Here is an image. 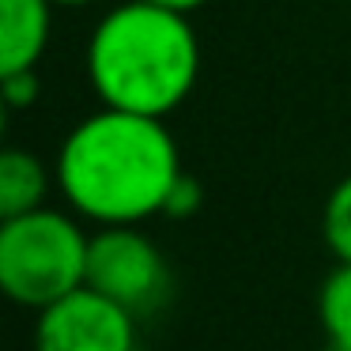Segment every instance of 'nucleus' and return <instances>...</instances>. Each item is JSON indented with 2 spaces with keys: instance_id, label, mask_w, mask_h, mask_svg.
Returning <instances> with one entry per match:
<instances>
[{
  "instance_id": "obj_1",
  "label": "nucleus",
  "mask_w": 351,
  "mask_h": 351,
  "mask_svg": "<svg viewBox=\"0 0 351 351\" xmlns=\"http://www.w3.org/2000/svg\"><path fill=\"white\" fill-rule=\"evenodd\" d=\"M182 155L159 117L106 110L84 117L57 152V185L84 219L136 227L162 215Z\"/></svg>"
},
{
  "instance_id": "obj_2",
  "label": "nucleus",
  "mask_w": 351,
  "mask_h": 351,
  "mask_svg": "<svg viewBox=\"0 0 351 351\" xmlns=\"http://www.w3.org/2000/svg\"><path fill=\"white\" fill-rule=\"evenodd\" d=\"M200 42L189 16L125 0L87 38V80L106 110L167 117L193 95Z\"/></svg>"
},
{
  "instance_id": "obj_3",
  "label": "nucleus",
  "mask_w": 351,
  "mask_h": 351,
  "mask_svg": "<svg viewBox=\"0 0 351 351\" xmlns=\"http://www.w3.org/2000/svg\"><path fill=\"white\" fill-rule=\"evenodd\" d=\"M87 250L91 234H84L72 215L38 208L0 223V287L12 302L27 310L69 298L87 287Z\"/></svg>"
},
{
  "instance_id": "obj_4",
  "label": "nucleus",
  "mask_w": 351,
  "mask_h": 351,
  "mask_svg": "<svg viewBox=\"0 0 351 351\" xmlns=\"http://www.w3.org/2000/svg\"><path fill=\"white\" fill-rule=\"evenodd\" d=\"M87 287L129 313H152L170 291L162 250L140 227H99L87 250Z\"/></svg>"
},
{
  "instance_id": "obj_5",
  "label": "nucleus",
  "mask_w": 351,
  "mask_h": 351,
  "mask_svg": "<svg viewBox=\"0 0 351 351\" xmlns=\"http://www.w3.org/2000/svg\"><path fill=\"white\" fill-rule=\"evenodd\" d=\"M34 351H136V313L80 287L38 313Z\"/></svg>"
},
{
  "instance_id": "obj_6",
  "label": "nucleus",
  "mask_w": 351,
  "mask_h": 351,
  "mask_svg": "<svg viewBox=\"0 0 351 351\" xmlns=\"http://www.w3.org/2000/svg\"><path fill=\"white\" fill-rule=\"evenodd\" d=\"M53 4L49 0H0V76L38 69L49 46Z\"/></svg>"
},
{
  "instance_id": "obj_7",
  "label": "nucleus",
  "mask_w": 351,
  "mask_h": 351,
  "mask_svg": "<svg viewBox=\"0 0 351 351\" xmlns=\"http://www.w3.org/2000/svg\"><path fill=\"white\" fill-rule=\"evenodd\" d=\"M49 193V170L42 167L38 155L23 147H4L0 152V219L38 212L46 208Z\"/></svg>"
},
{
  "instance_id": "obj_8",
  "label": "nucleus",
  "mask_w": 351,
  "mask_h": 351,
  "mask_svg": "<svg viewBox=\"0 0 351 351\" xmlns=\"http://www.w3.org/2000/svg\"><path fill=\"white\" fill-rule=\"evenodd\" d=\"M317 317L325 340L340 351H351V265H336L325 276L317 295Z\"/></svg>"
},
{
  "instance_id": "obj_9",
  "label": "nucleus",
  "mask_w": 351,
  "mask_h": 351,
  "mask_svg": "<svg viewBox=\"0 0 351 351\" xmlns=\"http://www.w3.org/2000/svg\"><path fill=\"white\" fill-rule=\"evenodd\" d=\"M321 234H325V245L332 250L336 265H351V174L328 193Z\"/></svg>"
},
{
  "instance_id": "obj_10",
  "label": "nucleus",
  "mask_w": 351,
  "mask_h": 351,
  "mask_svg": "<svg viewBox=\"0 0 351 351\" xmlns=\"http://www.w3.org/2000/svg\"><path fill=\"white\" fill-rule=\"evenodd\" d=\"M0 87H4V106L8 110H27L38 102V91H42V80H38V69H27V72H4L0 76Z\"/></svg>"
},
{
  "instance_id": "obj_11",
  "label": "nucleus",
  "mask_w": 351,
  "mask_h": 351,
  "mask_svg": "<svg viewBox=\"0 0 351 351\" xmlns=\"http://www.w3.org/2000/svg\"><path fill=\"white\" fill-rule=\"evenodd\" d=\"M200 204H204V189H200L197 178L182 170V178L174 182V189H170V197H167L162 215H167V219H189V215L200 212Z\"/></svg>"
},
{
  "instance_id": "obj_12",
  "label": "nucleus",
  "mask_w": 351,
  "mask_h": 351,
  "mask_svg": "<svg viewBox=\"0 0 351 351\" xmlns=\"http://www.w3.org/2000/svg\"><path fill=\"white\" fill-rule=\"evenodd\" d=\"M144 4H155V8H167V12H182V16H189V12L204 8L208 0H144Z\"/></svg>"
},
{
  "instance_id": "obj_13",
  "label": "nucleus",
  "mask_w": 351,
  "mask_h": 351,
  "mask_svg": "<svg viewBox=\"0 0 351 351\" xmlns=\"http://www.w3.org/2000/svg\"><path fill=\"white\" fill-rule=\"evenodd\" d=\"M53 8H87V4H95V0H49Z\"/></svg>"
}]
</instances>
